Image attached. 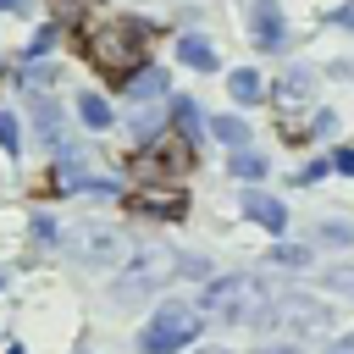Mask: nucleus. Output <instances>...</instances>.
<instances>
[{
    "instance_id": "1",
    "label": "nucleus",
    "mask_w": 354,
    "mask_h": 354,
    "mask_svg": "<svg viewBox=\"0 0 354 354\" xmlns=\"http://www.w3.org/2000/svg\"><path fill=\"white\" fill-rule=\"evenodd\" d=\"M271 288L254 277V271H227V277H210L205 293H199V310L216 315V321H232V326H254L266 321L271 310Z\"/></svg>"
},
{
    "instance_id": "2",
    "label": "nucleus",
    "mask_w": 354,
    "mask_h": 354,
    "mask_svg": "<svg viewBox=\"0 0 354 354\" xmlns=\"http://www.w3.org/2000/svg\"><path fill=\"white\" fill-rule=\"evenodd\" d=\"M144 28H133V22H100L88 39H83V55L105 72V77H133L138 66H144Z\"/></svg>"
},
{
    "instance_id": "3",
    "label": "nucleus",
    "mask_w": 354,
    "mask_h": 354,
    "mask_svg": "<svg viewBox=\"0 0 354 354\" xmlns=\"http://www.w3.org/2000/svg\"><path fill=\"white\" fill-rule=\"evenodd\" d=\"M199 326H205V310L199 304H183V299H166L149 326L133 337V354H177L188 343H199Z\"/></svg>"
},
{
    "instance_id": "4",
    "label": "nucleus",
    "mask_w": 354,
    "mask_h": 354,
    "mask_svg": "<svg viewBox=\"0 0 354 354\" xmlns=\"http://www.w3.org/2000/svg\"><path fill=\"white\" fill-rule=\"evenodd\" d=\"M171 271H177V254H171V249H160V243H149V249H144V254H138V260L111 282V299H116V304H133V299H144L149 288H160Z\"/></svg>"
},
{
    "instance_id": "5",
    "label": "nucleus",
    "mask_w": 354,
    "mask_h": 354,
    "mask_svg": "<svg viewBox=\"0 0 354 354\" xmlns=\"http://www.w3.org/2000/svg\"><path fill=\"white\" fill-rule=\"evenodd\" d=\"M188 166H194V144H188L183 133L155 138V144H144V149L133 155V171H138V177H171V171H188Z\"/></svg>"
},
{
    "instance_id": "6",
    "label": "nucleus",
    "mask_w": 354,
    "mask_h": 354,
    "mask_svg": "<svg viewBox=\"0 0 354 354\" xmlns=\"http://www.w3.org/2000/svg\"><path fill=\"white\" fill-rule=\"evenodd\" d=\"M72 254L88 266H116V260H127V232L122 227H83V232H72Z\"/></svg>"
},
{
    "instance_id": "7",
    "label": "nucleus",
    "mask_w": 354,
    "mask_h": 354,
    "mask_svg": "<svg viewBox=\"0 0 354 354\" xmlns=\"http://www.w3.org/2000/svg\"><path fill=\"white\" fill-rule=\"evenodd\" d=\"M127 210H133V216H155V221H183L188 194H183V188H160V183H138V188L127 194Z\"/></svg>"
},
{
    "instance_id": "8",
    "label": "nucleus",
    "mask_w": 354,
    "mask_h": 354,
    "mask_svg": "<svg viewBox=\"0 0 354 354\" xmlns=\"http://www.w3.org/2000/svg\"><path fill=\"white\" fill-rule=\"evenodd\" d=\"M254 44L260 50H282L288 44V22H282L277 0H254Z\"/></svg>"
},
{
    "instance_id": "9",
    "label": "nucleus",
    "mask_w": 354,
    "mask_h": 354,
    "mask_svg": "<svg viewBox=\"0 0 354 354\" xmlns=\"http://www.w3.org/2000/svg\"><path fill=\"white\" fill-rule=\"evenodd\" d=\"M243 216H249L254 227H266V232H282V227H288L282 199H277V194H260V188H249V194H243Z\"/></svg>"
},
{
    "instance_id": "10",
    "label": "nucleus",
    "mask_w": 354,
    "mask_h": 354,
    "mask_svg": "<svg viewBox=\"0 0 354 354\" xmlns=\"http://www.w3.org/2000/svg\"><path fill=\"white\" fill-rule=\"evenodd\" d=\"M166 94V72L160 66H138L133 77H127V100L133 105H149V100H160Z\"/></svg>"
},
{
    "instance_id": "11",
    "label": "nucleus",
    "mask_w": 354,
    "mask_h": 354,
    "mask_svg": "<svg viewBox=\"0 0 354 354\" xmlns=\"http://www.w3.org/2000/svg\"><path fill=\"white\" fill-rule=\"evenodd\" d=\"M227 94H232L238 105H260V100H266V77H260L254 66H238V72L227 77Z\"/></svg>"
},
{
    "instance_id": "12",
    "label": "nucleus",
    "mask_w": 354,
    "mask_h": 354,
    "mask_svg": "<svg viewBox=\"0 0 354 354\" xmlns=\"http://www.w3.org/2000/svg\"><path fill=\"white\" fill-rule=\"evenodd\" d=\"M177 61L194 66V72H210V66H216V50H210L199 33H183V39H177Z\"/></svg>"
},
{
    "instance_id": "13",
    "label": "nucleus",
    "mask_w": 354,
    "mask_h": 354,
    "mask_svg": "<svg viewBox=\"0 0 354 354\" xmlns=\"http://www.w3.org/2000/svg\"><path fill=\"white\" fill-rule=\"evenodd\" d=\"M310 94H315V72H310V66H288L277 100H282V105H299V100H310Z\"/></svg>"
},
{
    "instance_id": "14",
    "label": "nucleus",
    "mask_w": 354,
    "mask_h": 354,
    "mask_svg": "<svg viewBox=\"0 0 354 354\" xmlns=\"http://www.w3.org/2000/svg\"><path fill=\"white\" fill-rule=\"evenodd\" d=\"M293 310H282L288 321H293V332H321L332 315H326V304H310V299H288Z\"/></svg>"
},
{
    "instance_id": "15",
    "label": "nucleus",
    "mask_w": 354,
    "mask_h": 354,
    "mask_svg": "<svg viewBox=\"0 0 354 354\" xmlns=\"http://www.w3.org/2000/svg\"><path fill=\"white\" fill-rule=\"evenodd\" d=\"M77 122H83L88 133L111 127V100H100V94H83V100H77Z\"/></svg>"
},
{
    "instance_id": "16",
    "label": "nucleus",
    "mask_w": 354,
    "mask_h": 354,
    "mask_svg": "<svg viewBox=\"0 0 354 354\" xmlns=\"http://www.w3.org/2000/svg\"><path fill=\"white\" fill-rule=\"evenodd\" d=\"M210 133H216L227 149H249V122H243V116H216Z\"/></svg>"
},
{
    "instance_id": "17",
    "label": "nucleus",
    "mask_w": 354,
    "mask_h": 354,
    "mask_svg": "<svg viewBox=\"0 0 354 354\" xmlns=\"http://www.w3.org/2000/svg\"><path fill=\"white\" fill-rule=\"evenodd\" d=\"M33 127H39L44 144H61V111L50 100H33Z\"/></svg>"
},
{
    "instance_id": "18",
    "label": "nucleus",
    "mask_w": 354,
    "mask_h": 354,
    "mask_svg": "<svg viewBox=\"0 0 354 354\" xmlns=\"http://www.w3.org/2000/svg\"><path fill=\"white\" fill-rule=\"evenodd\" d=\"M227 171H232V177H243V183H254V177H266L271 166H266V155H254V149H232Z\"/></svg>"
},
{
    "instance_id": "19",
    "label": "nucleus",
    "mask_w": 354,
    "mask_h": 354,
    "mask_svg": "<svg viewBox=\"0 0 354 354\" xmlns=\"http://www.w3.org/2000/svg\"><path fill=\"white\" fill-rule=\"evenodd\" d=\"M171 122H177L183 138H194V133H199V105H194L188 94H177V100H171Z\"/></svg>"
},
{
    "instance_id": "20",
    "label": "nucleus",
    "mask_w": 354,
    "mask_h": 354,
    "mask_svg": "<svg viewBox=\"0 0 354 354\" xmlns=\"http://www.w3.org/2000/svg\"><path fill=\"white\" fill-rule=\"evenodd\" d=\"M160 116H166V111H149V105L133 111V138H138V144H155V138H160Z\"/></svg>"
},
{
    "instance_id": "21",
    "label": "nucleus",
    "mask_w": 354,
    "mask_h": 354,
    "mask_svg": "<svg viewBox=\"0 0 354 354\" xmlns=\"http://www.w3.org/2000/svg\"><path fill=\"white\" fill-rule=\"evenodd\" d=\"M17 83H22V88H33V94H39V88H50V83H55V72H50V61H28V66H22V77H17Z\"/></svg>"
},
{
    "instance_id": "22",
    "label": "nucleus",
    "mask_w": 354,
    "mask_h": 354,
    "mask_svg": "<svg viewBox=\"0 0 354 354\" xmlns=\"http://www.w3.org/2000/svg\"><path fill=\"white\" fill-rule=\"evenodd\" d=\"M321 282H326L332 293H343V299H354V266H326V271H321Z\"/></svg>"
},
{
    "instance_id": "23",
    "label": "nucleus",
    "mask_w": 354,
    "mask_h": 354,
    "mask_svg": "<svg viewBox=\"0 0 354 354\" xmlns=\"http://www.w3.org/2000/svg\"><path fill=\"white\" fill-rule=\"evenodd\" d=\"M271 260H277V266H288V271H299V266H310V249H304V243H277V249H271Z\"/></svg>"
},
{
    "instance_id": "24",
    "label": "nucleus",
    "mask_w": 354,
    "mask_h": 354,
    "mask_svg": "<svg viewBox=\"0 0 354 354\" xmlns=\"http://www.w3.org/2000/svg\"><path fill=\"white\" fill-rule=\"evenodd\" d=\"M50 50H55V28H39V33L28 39V61H44Z\"/></svg>"
},
{
    "instance_id": "25",
    "label": "nucleus",
    "mask_w": 354,
    "mask_h": 354,
    "mask_svg": "<svg viewBox=\"0 0 354 354\" xmlns=\"http://www.w3.org/2000/svg\"><path fill=\"white\" fill-rule=\"evenodd\" d=\"M177 271H183V277H205V282H210V260H205V254H177Z\"/></svg>"
},
{
    "instance_id": "26",
    "label": "nucleus",
    "mask_w": 354,
    "mask_h": 354,
    "mask_svg": "<svg viewBox=\"0 0 354 354\" xmlns=\"http://www.w3.org/2000/svg\"><path fill=\"white\" fill-rule=\"evenodd\" d=\"M17 144H22V133H17V116H11V111H0V149H11V155H17Z\"/></svg>"
},
{
    "instance_id": "27",
    "label": "nucleus",
    "mask_w": 354,
    "mask_h": 354,
    "mask_svg": "<svg viewBox=\"0 0 354 354\" xmlns=\"http://www.w3.org/2000/svg\"><path fill=\"white\" fill-rule=\"evenodd\" d=\"M326 171H332L326 160H310V166H299V171H293V183H299V188H310V183H321Z\"/></svg>"
},
{
    "instance_id": "28",
    "label": "nucleus",
    "mask_w": 354,
    "mask_h": 354,
    "mask_svg": "<svg viewBox=\"0 0 354 354\" xmlns=\"http://www.w3.org/2000/svg\"><path fill=\"white\" fill-rule=\"evenodd\" d=\"M310 133H315V138H332V133H337V116H332V111H315Z\"/></svg>"
},
{
    "instance_id": "29",
    "label": "nucleus",
    "mask_w": 354,
    "mask_h": 354,
    "mask_svg": "<svg viewBox=\"0 0 354 354\" xmlns=\"http://www.w3.org/2000/svg\"><path fill=\"white\" fill-rule=\"evenodd\" d=\"M332 171H343V177H354V149H337V155H332Z\"/></svg>"
},
{
    "instance_id": "30",
    "label": "nucleus",
    "mask_w": 354,
    "mask_h": 354,
    "mask_svg": "<svg viewBox=\"0 0 354 354\" xmlns=\"http://www.w3.org/2000/svg\"><path fill=\"white\" fill-rule=\"evenodd\" d=\"M254 354H304L293 337H282V343H266V348H254Z\"/></svg>"
},
{
    "instance_id": "31",
    "label": "nucleus",
    "mask_w": 354,
    "mask_h": 354,
    "mask_svg": "<svg viewBox=\"0 0 354 354\" xmlns=\"http://www.w3.org/2000/svg\"><path fill=\"white\" fill-rule=\"evenodd\" d=\"M326 354H354V332H337V337L326 343Z\"/></svg>"
},
{
    "instance_id": "32",
    "label": "nucleus",
    "mask_w": 354,
    "mask_h": 354,
    "mask_svg": "<svg viewBox=\"0 0 354 354\" xmlns=\"http://www.w3.org/2000/svg\"><path fill=\"white\" fill-rule=\"evenodd\" d=\"M33 238H55V221L50 216H33Z\"/></svg>"
},
{
    "instance_id": "33",
    "label": "nucleus",
    "mask_w": 354,
    "mask_h": 354,
    "mask_svg": "<svg viewBox=\"0 0 354 354\" xmlns=\"http://www.w3.org/2000/svg\"><path fill=\"white\" fill-rule=\"evenodd\" d=\"M337 22H343V28H354V6H337Z\"/></svg>"
},
{
    "instance_id": "34",
    "label": "nucleus",
    "mask_w": 354,
    "mask_h": 354,
    "mask_svg": "<svg viewBox=\"0 0 354 354\" xmlns=\"http://www.w3.org/2000/svg\"><path fill=\"white\" fill-rule=\"evenodd\" d=\"M0 11H28V0H0Z\"/></svg>"
},
{
    "instance_id": "35",
    "label": "nucleus",
    "mask_w": 354,
    "mask_h": 354,
    "mask_svg": "<svg viewBox=\"0 0 354 354\" xmlns=\"http://www.w3.org/2000/svg\"><path fill=\"white\" fill-rule=\"evenodd\" d=\"M199 354H227V348H221V343H210V348H199Z\"/></svg>"
}]
</instances>
